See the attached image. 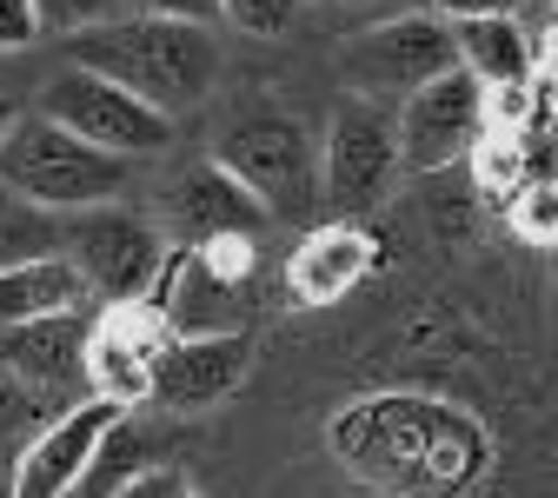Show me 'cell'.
<instances>
[{"mask_svg": "<svg viewBox=\"0 0 558 498\" xmlns=\"http://www.w3.org/2000/svg\"><path fill=\"white\" fill-rule=\"evenodd\" d=\"M66 66L113 81L140 107H154L160 120L193 113L220 81V40L214 27H180V21H147V14H120L81 40H66Z\"/></svg>", "mask_w": 558, "mask_h": 498, "instance_id": "1", "label": "cell"}, {"mask_svg": "<svg viewBox=\"0 0 558 498\" xmlns=\"http://www.w3.org/2000/svg\"><path fill=\"white\" fill-rule=\"evenodd\" d=\"M126 180H133L126 160L81 147L74 133H60L34 107H21V120L0 139V186L27 206H40V212H53V220L87 212V206H113L126 193Z\"/></svg>", "mask_w": 558, "mask_h": 498, "instance_id": "2", "label": "cell"}, {"mask_svg": "<svg viewBox=\"0 0 558 498\" xmlns=\"http://www.w3.org/2000/svg\"><path fill=\"white\" fill-rule=\"evenodd\" d=\"M253 287H259V240L173 246L147 306L167 339H233V332H246Z\"/></svg>", "mask_w": 558, "mask_h": 498, "instance_id": "3", "label": "cell"}, {"mask_svg": "<svg viewBox=\"0 0 558 498\" xmlns=\"http://www.w3.org/2000/svg\"><path fill=\"white\" fill-rule=\"evenodd\" d=\"M60 259L81 272L94 306H147L173 246L160 240V227L147 212L87 206V212H66L60 220Z\"/></svg>", "mask_w": 558, "mask_h": 498, "instance_id": "4", "label": "cell"}, {"mask_svg": "<svg viewBox=\"0 0 558 498\" xmlns=\"http://www.w3.org/2000/svg\"><path fill=\"white\" fill-rule=\"evenodd\" d=\"M214 160L266 206V220H306L319 206V147L293 113H246L220 133Z\"/></svg>", "mask_w": 558, "mask_h": 498, "instance_id": "5", "label": "cell"}, {"mask_svg": "<svg viewBox=\"0 0 558 498\" xmlns=\"http://www.w3.org/2000/svg\"><path fill=\"white\" fill-rule=\"evenodd\" d=\"M40 120H53L60 133H74L81 147L94 154H113V160H154L167 139H173V120H160L154 107H140L133 94H120L113 81L87 74V66H53L40 81V100H34Z\"/></svg>", "mask_w": 558, "mask_h": 498, "instance_id": "6", "label": "cell"}, {"mask_svg": "<svg viewBox=\"0 0 558 498\" xmlns=\"http://www.w3.org/2000/svg\"><path fill=\"white\" fill-rule=\"evenodd\" d=\"M452 27L439 21V14H426V8H405V14H392V21H373V27H360L353 40L339 47V74H345V87H353V100H405V94H418L426 81H439V74H452Z\"/></svg>", "mask_w": 558, "mask_h": 498, "instance_id": "7", "label": "cell"}, {"mask_svg": "<svg viewBox=\"0 0 558 498\" xmlns=\"http://www.w3.org/2000/svg\"><path fill=\"white\" fill-rule=\"evenodd\" d=\"M399 180V139H392V113L373 100H339L326 133H319V199L339 220L373 212Z\"/></svg>", "mask_w": 558, "mask_h": 498, "instance_id": "8", "label": "cell"}, {"mask_svg": "<svg viewBox=\"0 0 558 498\" xmlns=\"http://www.w3.org/2000/svg\"><path fill=\"white\" fill-rule=\"evenodd\" d=\"M493 133L485 120V87L472 74H439L418 94L399 100L392 113V139H399V173H452L472 160V147Z\"/></svg>", "mask_w": 558, "mask_h": 498, "instance_id": "9", "label": "cell"}, {"mask_svg": "<svg viewBox=\"0 0 558 498\" xmlns=\"http://www.w3.org/2000/svg\"><path fill=\"white\" fill-rule=\"evenodd\" d=\"M160 319L154 306H94L87 319V399L113 412H140L154 399V366H160Z\"/></svg>", "mask_w": 558, "mask_h": 498, "instance_id": "10", "label": "cell"}, {"mask_svg": "<svg viewBox=\"0 0 558 498\" xmlns=\"http://www.w3.org/2000/svg\"><path fill=\"white\" fill-rule=\"evenodd\" d=\"M154 227H160L167 246H220V240H259L272 220L220 160H199L160 193V220Z\"/></svg>", "mask_w": 558, "mask_h": 498, "instance_id": "11", "label": "cell"}, {"mask_svg": "<svg viewBox=\"0 0 558 498\" xmlns=\"http://www.w3.org/2000/svg\"><path fill=\"white\" fill-rule=\"evenodd\" d=\"M87 319L94 313H53V319L0 332V366L27 392H40L53 412L81 405L87 399Z\"/></svg>", "mask_w": 558, "mask_h": 498, "instance_id": "12", "label": "cell"}, {"mask_svg": "<svg viewBox=\"0 0 558 498\" xmlns=\"http://www.w3.org/2000/svg\"><path fill=\"white\" fill-rule=\"evenodd\" d=\"M126 412L100 405V399H81L53 412L40 433L14 452V498H66V485H74L87 472V459L100 452V439L113 433Z\"/></svg>", "mask_w": 558, "mask_h": 498, "instance_id": "13", "label": "cell"}, {"mask_svg": "<svg viewBox=\"0 0 558 498\" xmlns=\"http://www.w3.org/2000/svg\"><path fill=\"white\" fill-rule=\"evenodd\" d=\"M373 266H379V240L360 220H326V227L300 233V246L287 253V300L293 306H339L345 293L366 287Z\"/></svg>", "mask_w": 558, "mask_h": 498, "instance_id": "14", "label": "cell"}, {"mask_svg": "<svg viewBox=\"0 0 558 498\" xmlns=\"http://www.w3.org/2000/svg\"><path fill=\"white\" fill-rule=\"evenodd\" d=\"M246 360H253L246 332H233V339H167V345H160V366H154V399H147V405H167V412H214L220 399L240 392Z\"/></svg>", "mask_w": 558, "mask_h": 498, "instance_id": "15", "label": "cell"}, {"mask_svg": "<svg viewBox=\"0 0 558 498\" xmlns=\"http://www.w3.org/2000/svg\"><path fill=\"white\" fill-rule=\"evenodd\" d=\"M452 27V60L485 94H506L532 81V27L519 14H485V21H446Z\"/></svg>", "mask_w": 558, "mask_h": 498, "instance_id": "16", "label": "cell"}, {"mask_svg": "<svg viewBox=\"0 0 558 498\" xmlns=\"http://www.w3.org/2000/svg\"><path fill=\"white\" fill-rule=\"evenodd\" d=\"M53 313H94V300H87V287H81V272L66 266L60 253L0 272V332L34 326V319H53Z\"/></svg>", "mask_w": 558, "mask_h": 498, "instance_id": "17", "label": "cell"}, {"mask_svg": "<svg viewBox=\"0 0 558 498\" xmlns=\"http://www.w3.org/2000/svg\"><path fill=\"white\" fill-rule=\"evenodd\" d=\"M147 459H154V452H147V439H140L133 425L120 418L113 433L100 439V452L87 459V472H81L74 485H66V498H120V485H126L140 465H147Z\"/></svg>", "mask_w": 558, "mask_h": 498, "instance_id": "18", "label": "cell"}, {"mask_svg": "<svg viewBox=\"0 0 558 498\" xmlns=\"http://www.w3.org/2000/svg\"><path fill=\"white\" fill-rule=\"evenodd\" d=\"M47 253H60V220L0 186V272L27 266V259H47Z\"/></svg>", "mask_w": 558, "mask_h": 498, "instance_id": "19", "label": "cell"}, {"mask_svg": "<svg viewBox=\"0 0 558 498\" xmlns=\"http://www.w3.org/2000/svg\"><path fill=\"white\" fill-rule=\"evenodd\" d=\"M512 233L525 240V246H558V173H538V180H519L512 186Z\"/></svg>", "mask_w": 558, "mask_h": 498, "instance_id": "20", "label": "cell"}, {"mask_svg": "<svg viewBox=\"0 0 558 498\" xmlns=\"http://www.w3.org/2000/svg\"><path fill=\"white\" fill-rule=\"evenodd\" d=\"M47 418H53V405L40 392H27L8 366H0V452H21Z\"/></svg>", "mask_w": 558, "mask_h": 498, "instance_id": "21", "label": "cell"}, {"mask_svg": "<svg viewBox=\"0 0 558 498\" xmlns=\"http://www.w3.org/2000/svg\"><path fill=\"white\" fill-rule=\"evenodd\" d=\"M120 14H126V0H34L40 34H60V40H81V34H94Z\"/></svg>", "mask_w": 558, "mask_h": 498, "instance_id": "22", "label": "cell"}, {"mask_svg": "<svg viewBox=\"0 0 558 498\" xmlns=\"http://www.w3.org/2000/svg\"><path fill=\"white\" fill-rule=\"evenodd\" d=\"M300 0H220V21L253 34V40H272V34H293L300 27Z\"/></svg>", "mask_w": 558, "mask_h": 498, "instance_id": "23", "label": "cell"}, {"mask_svg": "<svg viewBox=\"0 0 558 498\" xmlns=\"http://www.w3.org/2000/svg\"><path fill=\"white\" fill-rule=\"evenodd\" d=\"M126 14L180 21V27H220V0H126Z\"/></svg>", "mask_w": 558, "mask_h": 498, "instance_id": "24", "label": "cell"}, {"mask_svg": "<svg viewBox=\"0 0 558 498\" xmlns=\"http://www.w3.org/2000/svg\"><path fill=\"white\" fill-rule=\"evenodd\" d=\"M120 498H193V485H186V472L180 465H140L126 485H120Z\"/></svg>", "mask_w": 558, "mask_h": 498, "instance_id": "25", "label": "cell"}, {"mask_svg": "<svg viewBox=\"0 0 558 498\" xmlns=\"http://www.w3.org/2000/svg\"><path fill=\"white\" fill-rule=\"evenodd\" d=\"M34 40H40L34 0H0V53H27Z\"/></svg>", "mask_w": 558, "mask_h": 498, "instance_id": "26", "label": "cell"}, {"mask_svg": "<svg viewBox=\"0 0 558 498\" xmlns=\"http://www.w3.org/2000/svg\"><path fill=\"white\" fill-rule=\"evenodd\" d=\"M300 8H339V14H360V21L373 27V21H392V14H405L412 0H300Z\"/></svg>", "mask_w": 558, "mask_h": 498, "instance_id": "27", "label": "cell"}, {"mask_svg": "<svg viewBox=\"0 0 558 498\" xmlns=\"http://www.w3.org/2000/svg\"><path fill=\"white\" fill-rule=\"evenodd\" d=\"M519 0H433L439 21H485V14H512Z\"/></svg>", "mask_w": 558, "mask_h": 498, "instance_id": "28", "label": "cell"}, {"mask_svg": "<svg viewBox=\"0 0 558 498\" xmlns=\"http://www.w3.org/2000/svg\"><path fill=\"white\" fill-rule=\"evenodd\" d=\"M0 498H14V452H0Z\"/></svg>", "mask_w": 558, "mask_h": 498, "instance_id": "29", "label": "cell"}, {"mask_svg": "<svg viewBox=\"0 0 558 498\" xmlns=\"http://www.w3.org/2000/svg\"><path fill=\"white\" fill-rule=\"evenodd\" d=\"M14 120H21V107H14L8 94H0V139H8V126H14Z\"/></svg>", "mask_w": 558, "mask_h": 498, "instance_id": "30", "label": "cell"}, {"mask_svg": "<svg viewBox=\"0 0 558 498\" xmlns=\"http://www.w3.org/2000/svg\"><path fill=\"white\" fill-rule=\"evenodd\" d=\"M551 300H558V246H551Z\"/></svg>", "mask_w": 558, "mask_h": 498, "instance_id": "31", "label": "cell"}]
</instances>
